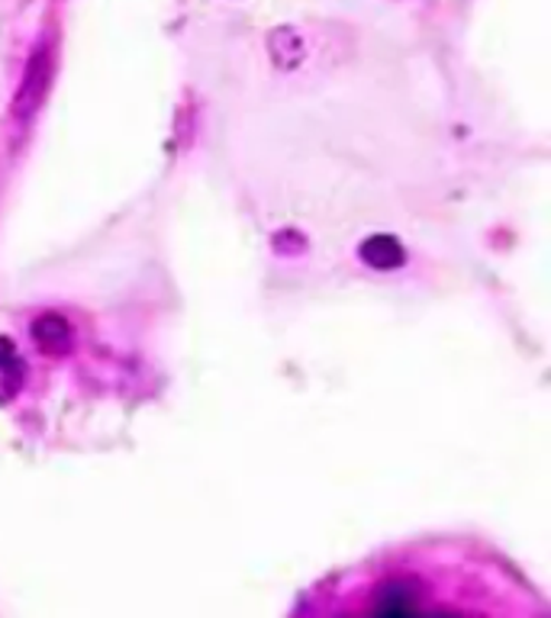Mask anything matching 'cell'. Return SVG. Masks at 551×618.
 Here are the masks:
<instances>
[{"label":"cell","instance_id":"6da1fadb","mask_svg":"<svg viewBox=\"0 0 551 618\" xmlns=\"http://www.w3.org/2000/svg\"><path fill=\"white\" fill-rule=\"evenodd\" d=\"M52 74H56V52H52V39L42 36L32 46V56L27 68H23V81L20 91L13 97V120L17 123H30L32 117L39 113L46 93L52 88Z\"/></svg>","mask_w":551,"mask_h":618},{"label":"cell","instance_id":"7a4b0ae2","mask_svg":"<svg viewBox=\"0 0 551 618\" xmlns=\"http://www.w3.org/2000/svg\"><path fill=\"white\" fill-rule=\"evenodd\" d=\"M30 336L39 351L56 355V358H59V355H71V348H75V329H71V322H68L65 316H56V312L39 316V319L32 322Z\"/></svg>","mask_w":551,"mask_h":618},{"label":"cell","instance_id":"3957f363","mask_svg":"<svg viewBox=\"0 0 551 618\" xmlns=\"http://www.w3.org/2000/svg\"><path fill=\"white\" fill-rule=\"evenodd\" d=\"M268 56L281 71H294L306 59V42L294 27H275L268 36Z\"/></svg>","mask_w":551,"mask_h":618},{"label":"cell","instance_id":"277c9868","mask_svg":"<svg viewBox=\"0 0 551 618\" xmlns=\"http://www.w3.org/2000/svg\"><path fill=\"white\" fill-rule=\"evenodd\" d=\"M358 255L374 271H394L406 261V248L400 246L394 236H371L358 246Z\"/></svg>","mask_w":551,"mask_h":618},{"label":"cell","instance_id":"5b68a950","mask_svg":"<svg viewBox=\"0 0 551 618\" xmlns=\"http://www.w3.org/2000/svg\"><path fill=\"white\" fill-rule=\"evenodd\" d=\"M413 606H416V592L406 584H387L374 596V609H381V612H403V609H413Z\"/></svg>","mask_w":551,"mask_h":618},{"label":"cell","instance_id":"8992f818","mask_svg":"<svg viewBox=\"0 0 551 618\" xmlns=\"http://www.w3.org/2000/svg\"><path fill=\"white\" fill-rule=\"evenodd\" d=\"M17 355H13V345L7 339H0V368H7V361H13Z\"/></svg>","mask_w":551,"mask_h":618}]
</instances>
